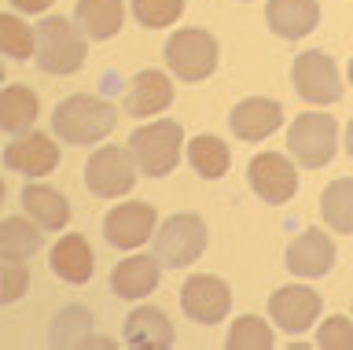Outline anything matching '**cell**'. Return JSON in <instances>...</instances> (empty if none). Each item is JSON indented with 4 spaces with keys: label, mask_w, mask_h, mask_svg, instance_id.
Instances as JSON below:
<instances>
[{
    "label": "cell",
    "mask_w": 353,
    "mask_h": 350,
    "mask_svg": "<svg viewBox=\"0 0 353 350\" xmlns=\"http://www.w3.org/2000/svg\"><path fill=\"white\" fill-rule=\"evenodd\" d=\"M188 162L195 166L199 177H206V181H217V177H225L228 173V162H232V151L225 148V140L221 137H195L192 144H188Z\"/></svg>",
    "instance_id": "obj_25"
},
{
    "label": "cell",
    "mask_w": 353,
    "mask_h": 350,
    "mask_svg": "<svg viewBox=\"0 0 353 350\" xmlns=\"http://www.w3.org/2000/svg\"><path fill=\"white\" fill-rule=\"evenodd\" d=\"M22 200V211H26L33 222H37L41 229H66V222H70V203H66L63 192L48 188V184H26V188L19 192Z\"/></svg>",
    "instance_id": "obj_22"
},
{
    "label": "cell",
    "mask_w": 353,
    "mask_h": 350,
    "mask_svg": "<svg viewBox=\"0 0 353 350\" xmlns=\"http://www.w3.org/2000/svg\"><path fill=\"white\" fill-rule=\"evenodd\" d=\"M125 343L132 350H165L173 347V324L159 306H137L125 317Z\"/></svg>",
    "instance_id": "obj_20"
},
{
    "label": "cell",
    "mask_w": 353,
    "mask_h": 350,
    "mask_svg": "<svg viewBox=\"0 0 353 350\" xmlns=\"http://www.w3.org/2000/svg\"><path fill=\"white\" fill-rule=\"evenodd\" d=\"M37 111H41V100L26 85H8L4 96H0V126L15 137L30 133L33 122H37Z\"/></svg>",
    "instance_id": "obj_23"
},
{
    "label": "cell",
    "mask_w": 353,
    "mask_h": 350,
    "mask_svg": "<svg viewBox=\"0 0 353 350\" xmlns=\"http://www.w3.org/2000/svg\"><path fill=\"white\" fill-rule=\"evenodd\" d=\"M170 104H173V81L162 70L148 67V70L132 74V81L125 89V111L132 118H151V115L165 111Z\"/></svg>",
    "instance_id": "obj_18"
},
{
    "label": "cell",
    "mask_w": 353,
    "mask_h": 350,
    "mask_svg": "<svg viewBox=\"0 0 353 350\" xmlns=\"http://www.w3.org/2000/svg\"><path fill=\"white\" fill-rule=\"evenodd\" d=\"M154 225H159V211L151 203H121L103 217V240L118 251H132L154 236Z\"/></svg>",
    "instance_id": "obj_11"
},
{
    "label": "cell",
    "mask_w": 353,
    "mask_h": 350,
    "mask_svg": "<svg viewBox=\"0 0 353 350\" xmlns=\"http://www.w3.org/2000/svg\"><path fill=\"white\" fill-rule=\"evenodd\" d=\"M137 159L125 148H99L96 155H88L85 162V188L99 195V200H118L129 195L137 184Z\"/></svg>",
    "instance_id": "obj_7"
},
{
    "label": "cell",
    "mask_w": 353,
    "mask_h": 350,
    "mask_svg": "<svg viewBox=\"0 0 353 350\" xmlns=\"http://www.w3.org/2000/svg\"><path fill=\"white\" fill-rule=\"evenodd\" d=\"M228 350H269L272 347V328L254 313H243L236 317V324L228 328V339H225Z\"/></svg>",
    "instance_id": "obj_28"
},
{
    "label": "cell",
    "mask_w": 353,
    "mask_h": 350,
    "mask_svg": "<svg viewBox=\"0 0 353 350\" xmlns=\"http://www.w3.org/2000/svg\"><path fill=\"white\" fill-rule=\"evenodd\" d=\"M88 332H92V317L85 310H77V306H70V310H63L52 321V347H77L81 336L88 339Z\"/></svg>",
    "instance_id": "obj_30"
},
{
    "label": "cell",
    "mask_w": 353,
    "mask_h": 350,
    "mask_svg": "<svg viewBox=\"0 0 353 350\" xmlns=\"http://www.w3.org/2000/svg\"><path fill=\"white\" fill-rule=\"evenodd\" d=\"M48 269L66 284H88L96 273V255H92V247H88V240L81 233L63 236L48 255Z\"/></svg>",
    "instance_id": "obj_19"
},
{
    "label": "cell",
    "mask_w": 353,
    "mask_h": 350,
    "mask_svg": "<svg viewBox=\"0 0 353 350\" xmlns=\"http://www.w3.org/2000/svg\"><path fill=\"white\" fill-rule=\"evenodd\" d=\"M217 37L210 30H176L165 41V67H170L181 81H206L217 70Z\"/></svg>",
    "instance_id": "obj_4"
},
{
    "label": "cell",
    "mask_w": 353,
    "mask_h": 350,
    "mask_svg": "<svg viewBox=\"0 0 353 350\" xmlns=\"http://www.w3.org/2000/svg\"><path fill=\"white\" fill-rule=\"evenodd\" d=\"M269 317L272 324H280L283 332L302 336L305 328L316 324L320 317V295L305 284H287V288H276L269 299Z\"/></svg>",
    "instance_id": "obj_12"
},
{
    "label": "cell",
    "mask_w": 353,
    "mask_h": 350,
    "mask_svg": "<svg viewBox=\"0 0 353 350\" xmlns=\"http://www.w3.org/2000/svg\"><path fill=\"white\" fill-rule=\"evenodd\" d=\"M48 4H52V0H11V8H15V12H30V15L44 12Z\"/></svg>",
    "instance_id": "obj_33"
},
{
    "label": "cell",
    "mask_w": 353,
    "mask_h": 350,
    "mask_svg": "<svg viewBox=\"0 0 353 350\" xmlns=\"http://www.w3.org/2000/svg\"><path fill=\"white\" fill-rule=\"evenodd\" d=\"M247 181H250L254 195L265 203H272V206L294 200V192H298V173L291 166V159L280 155V151H261V155H254L250 166H247Z\"/></svg>",
    "instance_id": "obj_10"
},
{
    "label": "cell",
    "mask_w": 353,
    "mask_h": 350,
    "mask_svg": "<svg viewBox=\"0 0 353 350\" xmlns=\"http://www.w3.org/2000/svg\"><path fill=\"white\" fill-rule=\"evenodd\" d=\"M26 288H30V273H26V266H19V262L4 258V288H0V302H15V299H22V295H26Z\"/></svg>",
    "instance_id": "obj_32"
},
{
    "label": "cell",
    "mask_w": 353,
    "mask_h": 350,
    "mask_svg": "<svg viewBox=\"0 0 353 350\" xmlns=\"http://www.w3.org/2000/svg\"><path fill=\"white\" fill-rule=\"evenodd\" d=\"M129 4H132V15H137V23L148 26V30L173 26L176 19L184 15V0H129Z\"/></svg>",
    "instance_id": "obj_29"
},
{
    "label": "cell",
    "mask_w": 353,
    "mask_h": 350,
    "mask_svg": "<svg viewBox=\"0 0 353 350\" xmlns=\"http://www.w3.org/2000/svg\"><path fill=\"white\" fill-rule=\"evenodd\" d=\"M350 81H353V59H350Z\"/></svg>",
    "instance_id": "obj_35"
},
{
    "label": "cell",
    "mask_w": 353,
    "mask_h": 350,
    "mask_svg": "<svg viewBox=\"0 0 353 350\" xmlns=\"http://www.w3.org/2000/svg\"><path fill=\"white\" fill-rule=\"evenodd\" d=\"M4 166L22 173V177H48V173L59 166V148H55L52 137L44 133H22L4 148Z\"/></svg>",
    "instance_id": "obj_13"
},
{
    "label": "cell",
    "mask_w": 353,
    "mask_h": 350,
    "mask_svg": "<svg viewBox=\"0 0 353 350\" xmlns=\"http://www.w3.org/2000/svg\"><path fill=\"white\" fill-rule=\"evenodd\" d=\"M74 23L88 41H110L125 23V0H77Z\"/></svg>",
    "instance_id": "obj_21"
},
{
    "label": "cell",
    "mask_w": 353,
    "mask_h": 350,
    "mask_svg": "<svg viewBox=\"0 0 353 350\" xmlns=\"http://www.w3.org/2000/svg\"><path fill=\"white\" fill-rule=\"evenodd\" d=\"M206 244H210V233H206V222L199 214H173L154 233V255L173 269L195 266L203 258Z\"/></svg>",
    "instance_id": "obj_5"
},
{
    "label": "cell",
    "mask_w": 353,
    "mask_h": 350,
    "mask_svg": "<svg viewBox=\"0 0 353 350\" xmlns=\"http://www.w3.org/2000/svg\"><path fill=\"white\" fill-rule=\"evenodd\" d=\"M331 266H335V244L324 229H305L302 236L287 247V269L294 277H305V280H320L327 277Z\"/></svg>",
    "instance_id": "obj_14"
},
{
    "label": "cell",
    "mask_w": 353,
    "mask_h": 350,
    "mask_svg": "<svg viewBox=\"0 0 353 350\" xmlns=\"http://www.w3.org/2000/svg\"><path fill=\"white\" fill-rule=\"evenodd\" d=\"M228 126L239 140H265L283 126V107L276 100H265V96H250V100H239L232 107Z\"/></svg>",
    "instance_id": "obj_15"
},
{
    "label": "cell",
    "mask_w": 353,
    "mask_h": 350,
    "mask_svg": "<svg viewBox=\"0 0 353 350\" xmlns=\"http://www.w3.org/2000/svg\"><path fill=\"white\" fill-rule=\"evenodd\" d=\"M37 251H41L37 229L26 217H4V225H0V255L11 262H22V258L37 255Z\"/></svg>",
    "instance_id": "obj_26"
},
{
    "label": "cell",
    "mask_w": 353,
    "mask_h": 350,
    "mask_svg": "<svg viewBox=\"0 0 353 350\" xmlns=\"http://www.w3.org/2000/svg\"><path fill=\"white\" fill-rule=\"evenodd\" d=\"M118 126V111L114 104L99 100L92 93H77V96H66V100L55 104L52 111V129L63 144H74V148H88V144H99L110 129Z\"/></svg>",
    "instance_id": "obj_1"
},
{
    "label": "cell",
    "mask_w": 353,
    "mask_h": 350,
    "mask_svg": "<svg viewBox=\"0 0 353 350\" xmlns=\"http://www.w3.org/2000/svg\"><path fill=\"white\" fill-rule=\"evenodd\" d=\"M0 52L11 59H30L37 56V30H30L22 19L11 12V15H0Z\"/></svg>",
    "instance_id": "obj_27"
},
{
    "label": "cell",
    "mask_w": 353,
    "mask_h": 350,
    "mask_svg": "<svg viewBox=\"0 0 353 350\" xmlns=\"http://www.w3.org/2000/svg\"><path fill=\"white\" fill-rule=\"evenodd\" d=\"M291 81H294V93L302 96L305 104H339L342 100L339 67H335V59L320 48H309L294 59Z\"/></svg>",
    "instance_id": "obj_8"
},
{
    "label": "cell",
    "mask_w": 353,
    "mask_h": 350,
    "mask_svg": "<svg viewBox=\"0 0 353 350\" xmlns=\"http://www.w3.org/2000/svg\"><path fill=\"white\" fill-rule=\"evenodd\" d=\"M269 30L283 41H302L316 30L320 23V4L316 0H269L265 8Z\"/></svg>",
    "instance_id": "obj_17"
},
{
    "label": "cell",
    "mask_w": 353,
    "mask_h": 350,
    "mask_svg": "<svg viewBox=\"0 0 353 350\" xmlns=\"http://www.w3.org/2000/svg\"><path fill=\"white\" fill-rule=\"evenodd\" d=\"M320 214L342 236H353V177L331 181L320 195Z\"/></svg>",
    "instance_id": "obj_24"
},
{
    "label": "cell",
    "mask_w": 353,
    "mask_h": 350,
    "mask_svg": "<svg viewBox=\"0 0 353 350\" xmlns=\"http://www.w3.org/2000/svg\"><path fill=\"white\" fill-rule=\"evenodd\" d=\"M181 310L192 317L195 324H221L232 310V291L221 277L210 273H195L181 288Z\"/></svg>",
    "instance_id": "obj_9"
},
{
    "label": "cell",
    "mask_w": 353,
    "mask_h": 350,
    "mask_svg": "<svg viewBox=\"0 0 353 350\" xmlns=\"http://www.w3.org/2000/svg\"><path fill=\"white\" fill-rule=\"evenodd\" d=\"M346 151H350V159H353V118H350V126H346Z\"/></svg>",
    "instance_id": "obj_34"
},
{
    "label": "cell",
    "mask_w": 353,
    "mask_h": 350,
    "mask_svg": "<svg viewBox=\"0 0 353 350\" xmlns=\"http://www.w3.org/2000/svg\"><path fill=\"white\" fill-rule=\"evenodd\" d=\"M181 148H184V129L176 118L148 122V126L132 129V137H129L132 159H137V166L148 173V177H165V173H173L176 162H181Z\"/></svg>",
    "instance_id": "obj_2"
},
{
    "label": "cell",
    "mask_w": 353,
    "mask_h": 350,
    "mask_svg": "<svg viewBox=\"0 0 353 350\" xmlns=\"http://www.w3.org/2000/svg\"><path fill=\"white\" fill-rule=\"evenodd\" d=\"M316 347H324V350H353V321L350 317H327L324 324H320V332H316Z\"/></svg>",
    "instance_id": "obj_31"
},
{
    "label": "cell",
    "mask_w": 353,
    "mask_h": 350,
    "mask_svg": "<svg viewBox=\"0 0 353 350\" xmlns=\"http://www.w3.org/2000/svg\"><path fill=\"white\" fill-rule=\"evenodd\" d=\"M85 34L81 30H74L70 19L63 15H48L41 19L37 26V67L44 74H74L85 67Z\"/></svg>",
    "instance_id": "obj_3"
},
{
    "label": "cell",
    "mask_w": 353,
    "mask_h": 350,
    "mask_svg": "<svg viewBox=\"0 0 353 350\" xmlns=\"http://www.w3.org/2000/svg\"><path fill=\"white\" fill-rule=\"evenodd\" d=\"M287 148L291 155L302 162L305 170H320L335 159V148H339V126L335 118L327 115H316V111H305L294 118V126L287 129Z\"/></svg>",
    "instance_id": "obj_6"
},
{
    "label": "cell",
    "mask_w": 353,
    "mask_h": 350,
    "mask_svg": "<svg viewBox=\"0 0 353 350\" xmlns=\"http://www.w3.org/2000/svg\"><path fill=\"white\" fill-rule=\"evenodd\" d=\"M159 255H132L125 262H118L114 269H110V291L118 295V299H148V295L159 288L162 280V266H159Z\"/></svg>",
    "instance_id": "obj_16"
}]
</instances>
